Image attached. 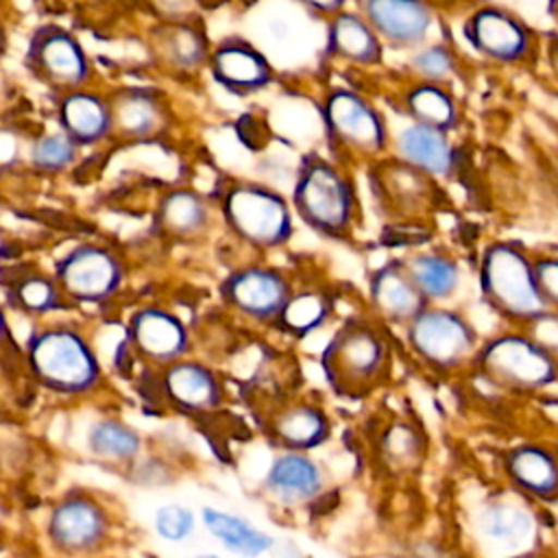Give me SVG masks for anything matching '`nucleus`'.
Masks as SVG:
<instances>
[{
	"mask_svg": "<svg viewBox=\"0 0 558 558\" xmlns=\"http://www.w3.org/2000/svg\"><path fill=\"white\" fill-rule=\"evenodd\" d=\"M153 50L157 61L170 72L192 74L207 65L211 44L207 41L203 28L190 22H166L159 24L153 35Z\"/></svg>",
	"mask_w": 558,
	"mask_h": 558,
	"instance_id": "obj_28",
	"label": "nucleus"
},
{
	"mask_svg": "<svg viewBox=\"0 0 558 558\" xmlns=\"http://www.w3.org/2000/svg\"><path fill=\"white\" fill-rule=\"evenodd\" d=\"M290 205L294 216L323 238H347L357 220V192L349 172L320 153L303 155Z\"/></svg>",
	"mask_w": 558,
	"mask_h": 558,
	"instance_id": "obj_2",
	"label": "nucleus"
},
{
	"mask_svg": "<svg viewBox=\"0 0 558 558\" xmlns=\"http://www.w3.org/2000/svg\"><path fill=\"white\" fill-rule=\"evenodd\" d=\"M477 286L488 307L519 327L545 310L536 286L534 257L517 242L495 240L484 246L477 264Z\"/></svg>",
	"mask_w": 558,
	"mask_h": 558,
	"instance_id": "obj_4",
	"label": "nucleus"
},
{
	"mask_svg": "<svg viewBox=\"0 0 558 558\" xmlns=\"http://www.w3.org/2000/svg\"><path fill=\"white\" fill-rule=\"evenodd\" d=\"M59 129L81 148H92L113 135V116L109 96L87 87L63 92L57 100Z\"/></svg>",
	"mask_w": 558,
	"mask_h": 558,
	"instance_id": "obj_20",
	"label": "nucleus"
},
{
	"mask_svg": "<svg viewBox=\"0 0 558 558\" xmlns=\"http://www.w3.org/2000/svg\"><path fill=\"white\" fill-rule=\"evenodd\" d=\"M368 301L384 323L403 327L427 305L403 259H388L368 275Z\"/></svg>",
	"mask_w": 558,
	"mask_h": 558,
	"instance_id": "obj_21",
	"label": "nucleus"
},
{
	"mask_svg": "<svg viewBox=\"0 0 558 558\" xmlns=\"http://www.w3.org/2000/svg\"><path fill=\"white\" fill-rule=\"evenodd\" d=\"M109 525V514L96 499L68 495L48 517V538L63 554H89L107 541Z\"/></svg>",
	"mask_w": 558,
	"mask_h": 558,
	"instance_id": "obj_15",
	"label": "nucleus"
},
{
	"mask_svg": "<svg viewBox=\"0 0 558 558\" xmlns=\"http://www.w3.org/2000/svg\"><path fill=\"white\" fill-rule=\"evenodd\" d=\"M201 525L211 534L225 549L242 558H259L272 549L275 538L246 521L240 514L220 510V508H203Z\"/></svg>",
	"mask_w": 558,
	"mask_h": 558,
	"instance_id": "obj_30",
	"label": "nucleus"
},
{
	"mask_svg": "<svg viewBox=\"0 0 558 558\" xmlns=\"http://www.w3.org/2000/svg\"><path fill=\"white\" fill-rule=\"evenodd\" d=\"M464 37L480 57L495 63H519L534 46L530 28L517 15L488 4L466 17Z\"/></svg>",
	"mask_w": 558,
	"mask_h": 558,
	"instance_id": "obj_14",
	"label": "nucleus"
},
{
	"mask_svg": "<svg viewBox=\"0 0 558 558\" xmlns=\"http://www.w3.org/2000/svg\"><path fill=\"white\" fill-rule=\"evenodd\" d=\"M384 44L371 24L357 11H340L327 20L325 54L351 65H379L384 59Z\"/></svg>",
	"mask_w": 558,
	"mask_h": 558,
	"instance_id": "obj_25",
	"label": "nucleus"
},
{
	"mask_svg": "<svg viewBox=\"0 0 558 558\" xmlns=\"http://www.w3.org/2000/svg\"><path fill=\"white\" fill-rule=\"evenodd\" d=\"M11 349H15L13 333H11V327H9V320H7L4 305L0 303V353H7Z\"/></svg>",
	"mask_w": 558,
	"mask_h": 558,
	"instance_id": "obj_43",
	"label": "nucleus"
},
{
	"mask_svg": "<svg viewBox=\"0 0 558 558\" xmlns=\"http://www.w3.org/2000/svg\"><path fill=\"white\" fill-rule=\"evenodd\" d=\"M323 486L325 473L320 464L303 451L279 453L264 475V488L286 506H299L316 499Z\"/></svg>",
	"mask_w": 558,
	"mask_h": 558,
	"instance_id": "obj_24",
	"label": "nucleus"
},
{
	"mask_svg": "<svg viewBox=\"0 0 558 558\" xmlns=\"http://www.w3.org/2000/svg\"><path fill=\"white\" fill-rule=\"evenodd\" d=\"M390 344L381 327L368 318H347L320 351L327 386L342 399H364L390 373Z\"/></svg>",
	"mask_w": 558,
	"mask_h": 558,
	"instance_id": "obj_1",
	"label": "nucleus"
},
{
	"mask_svg": "<svg viewBox=\"0 0 558 558\" xmlns=\"http://www.w3.org/2000/svg\"><path fill=\"white\" fill-rule=\"evenodd\" d=\"M4 301L13 312L31 318H41L72 307L54 275L37 268L11 272L4 283Z\"/></svg>",
	"mask_w": 558,
	"mask_h": 558,
	"instance_id": "obj_27",
	"label": "nucleus"
},
{
	"mask_svg": "<svg viewBox=\"0 0 558 558\" xmlns=\"http://www.w3.org/2000/svg\"><path fill=\"white\" fill-rule=\"evenodd\" d=\"M333 301L327 290L323 288H303L292 292L288 303L283 305L281 314L275 320L283 333L292 338H305L318 331L331 316Z\"/></svg>",
	"mask_w": 558,
	"mask_h": 558,
	"instance_id": "obj_33",
	"label": "nucleus"
},
{
	"mask_svg": "<svg viewBox=\"0 0 558 558\" xmlns=\"http://www.w3.org/2000/svg\"><path fill=\"white\" fill-rule=\"evenodd\" d=\"M290 277L275 266L246 264L233 268L218 283V296L238 316L253 323H272L292 296Z\"/></svg>",
	"mask_w": 558,
	"mask_h": 558,
	"instance_id": "obj_11",
	"label": "nucleus"
},
{
	"mask_svg": "<svg viewBox=\"0 0 558 558\" xmlns=\"http://www.w3.org/2000/svg\"><path fill=\"white\" fill-rule=\"evenodd\" d=\"M81 146L74 144L61 129L39 135L28 150L31 166L41 174H61L78 159Z\"/></svg>",
	"mask_w": 558,
	"mask_h": 558,
	"instance_id": "obj_37",
	"label": "nucleus"
},
{
	"mask_svg": "<svg viewBox=\"0 0 558 558\" xmlns=\"http://www.w3.org/2000/svg\"><path fill=\"white\" fill-rule=\"evenodd\" d=\"M357 13L395 50L425 46L434 26V11L425 0H357Z\"/></svg>",
	"mask_w": 558,
	"mask_h": 558,
	"instance_id": "obj_16",
	"label": "nucleus"
},
{
	"mask_svg": "<svg viewBox=\"0 0 558 558\" xmlns=\"http://www.w3.org/2000/svg\"><path fill=\"white\" fill-rule=\"evenodd\" d=\"M157 386L161 397L177 410L198 414L220 405L225 397L222 381L214 368L196 360H177L159 368Z\"/></svg>",
	"mask_w": 558,
	"mask_h": 558,
	"instance_id": "obj_17",
	"label": "nucleus"
},
{
	"mask_svg": "<svg viewBox=\"0 0 558 558\" xmlns=\"http://www.w3.org/2000/svg\"><path fill=\"white\" fill-rule=\"evenodd\" d=\"M26 70L50 89L63 94L94 81V65L74 33L59 24H39L24 50Z\"/></svg>",
	"mask_w": 558,
	"mask_h": 558,
	"instance_id": "obj_10",
	"label": "nucleus"
},
{
	"mask_svg": "<svg viewBox=\"0 0 558 558\" xmlns=\"http://www.w3.org/2000/svg\"><path fill=\"white\" fill-rule=\"evenodd\" d=\"M194 558H220V556H216V554H198Z\"/></svg>",
	"mask_w": 558,
	"mask_h": 558,
	"instance_id": "obj_45",
	"label": "nucleus"
},
{
	"mask_svg": "<svg viewBox=\"0 0 558 558\" xmlns=\"http://www.w3.org/2000/svg\"><path fill=\"white\" fill-rule=\"evenodd\" d=\"M113 135L126 142L155 140L170 126L166 98L150 87H122L109 94Z\"/></svg>",
	"mask_w": 558,
	"mask_h": 558,
	"instance_id": "obj_18",
	"label": "nucleus"
},
{
	"mask_svg": "<svg viewBox=\"0 0 558 558\" xmlns=\"http://www.w3.org/2000/svg\"><path fill=\"white\" fill-rule=\"evenodd\" d=\"M220 216L229 233L257 251H272L290 242L294 211L290 201L257 181H231L218 198Z\"/></svg>",
	"mask_w": 558,
	"mask_h": 558,
	"instance_id": "obj_5",
	"label": "nucleus"
},
{
	"mask_svg": "<svg viewBox=\"0 0 558 558\" xmlns=\"http://www.w3.org/2000/svg\"><path fill=\"white\" fill-rule=\"evenodd\" d=\"M395 159L432 179H442L456 166V150L449 133L410 122L395 140Z\"/></svg>",
	"mask_w": 558,
	"mask_h": 558,
	"instance_id": "obj_26",
	"label": "nucleus"
},
{
	"mask_svg": "<svg viewBox=\"0 0 558 558\" xmlns=\"http://www.w3.org/2000/svg\"><path fill=\"white\" fill-rule=\"evenodd\" d=\"M504 471L508 482L521 493L547 504L558 501L556 449L538 442L517 445L504 456Z\"/></svg>",
	"mask_w": 558,
	"mask_h": 558,
	"instance_id": "obj_22",
	"label": "nucleus"
},
{
	"mask_svg": "<svg viewBox=\"0 0 558 558\" xmlns=\"http://www.w3.org/2000/svg\"><path fill=\"white\" fill-rule=\"evenodd\" d=\"M429 181L432 177L395 159L392 166L381 168V179L377 181V185L388 207H392L399 214H408L412 209H418V205L427 201Z\"/></svg>",
	"mask_w": 558,
	"mask_h": 558,
	"instance_id": "obj_34",
	"label": "nucleus"
},
{
	"mask_svg": "<svg viewBox=\"0 0 558 558\" xmlns=\"http://www.w3.org/2000/svg\"><path fill=\"white\" fill-rule=\"evenodd\" d=\"M475 525L488 549L501 556L504 551H523L536 532L532 514L525 508L508 501H493L484 506Z\"/></svg>",
	"mask_w": 558,
	"mask_h": 558,
	"instance_id": "obj_29",
	"label": "nucleus"
},
{
	"mask_svg": "<svg viewBox=\"0 0 558 558\" xmlns=\"http://www.w3.org/2000/svg\"><path fill=\"white\" fill-rule=\"evenodd\" d=\"M129 349L150 366H168L190 351V331L170 310L159 305L137 307L126 320Z\"/></svg>",
	"mask_w": 558,
	"mask_h": 558,
	"instance_id": "obj_12",
	"label": "nucleus"
},
{
	"mask_svg": "<svg viewBox=\"0 0 558 558\" xmlns=\"http://www.w3.org/2000/svg\"><path fill=\"white\" fill-rule=\"evenodd\" d=\"M87 447L96 458L126 462L140 453L142 440L131 425L118 418H100L87 432Z\"/></svg>",
	"mask_w": 558,
	"mask_h": 558,
	"instance_id": "obj_36",
	"label": "nucleus"
},
{
	"mask_svg": "<svg viewBox=\"0 0 558 558\" xmlns=\"http://www.w3.org/2000/svg\"><path fill=\"white\" fill-rule=\"evenodd\" d=\"M379 456L395 473H412L425 458V436L414 423L395 421L379 438Z\"/></svg>",
	"mask_w": 558,
	"mask_h": 558,
	"instance_id": "obj_35",
	"label": "nucleus"
},
{
	"mask_svg": "<svg viewBox=\"0 0 558 558\" xmlns=\"http://www.w3.org/2000/svg\"><path fill=\"white\" fill-rule=\"evenodd\" d=\"M4 52H7V28H4V24L0 20V59L4 57Z\"/></svg>",
	"mask_w": 558,
	"mask_h": 558,
	"instance_id": "obj_44",
	"label": "nucleus"
},
{
	"mask_svg": "<svg viewBox=\"0 0 558 558\" xmlns=\"http://www.w3.org/2000/svg\"><path fill=\"white\" fill-rule=\"evenodd\" d=\"M403 264L427 305H440L460 286V266L449 253L418 251L405 257Z\"/></svg>",
	"mask_w": 558,
	"mask_h": 558,
	"instance_id": "obj_31",
	"label": "nucleus"
},
{
	"mask_svg": "<svg viewBox=\"0 0 558 558\" xmlns=\"http://www.w3.org/2000/svg\"><path fill=\"white\" fill-rule=\"evenodd\" d=\"M405 340L412 353L438 373L471 364L482 344L466 316L445 305H425L405 325Z\"/></svg>",
	"mask_w": 558,
	"mask_h": 558,
	"instance_id": "obj_7",
	"label": "nucleus"
},
{
	"mask_svg": "<svg viewBox=\"0 0 558 558\" xmlns=\"http://www.w3.org/2000/svg\"><path fill=\"white\" fill-rule=\"evenodd\" d=\"M410 72L416 76V81L447 85V81L456 74V57L445 44H425L412 52Z\"/></svg>",
	"mask_w": 558,
	"mask_h": 558,
	"instance_id": "obj_38",
	"label": "nucleus"
},
{
	"mask_svg": "<svg viewBox=\"0 0 558 558\" xmlns=\"http://www.w3.org/2000/svg\"><path fill=\"white\" fill-rule=\"evenodd\" d=\"M211 225V203L194 187L166 190L153 211V233L166 242H192Z\"/></svg>",
	"mask_w": 558,
	"mask_h": 558,
	"instance_id": "obj_19",
	"label": "nucleus"
},
{
	"mask_svg": "<svg viewBox=\"0 0 558 558\" xmlns=\"http://www.w3.org/2000/svg\"><path fill=\"white\" fill-rule=\"evenodd\" d=\"M268 438L283 451H312L327 442L331 425L323 408L310 401H292L270 414Z\"/></svg>",
	"mask_w": 558,
	"mask_h": 558,
	"instance_id": "obj_23",
	"label": "nucleus"
},
{
	"mask_svg": "<svg viewBox=\"0 0 558 558\" xmlns=\"http://www.w3.org/2000/svg\"><path fill=\"white\" fill-rule=\"evenodd\" d=\"M521 331L534 340L545 353H549L554 360H558V312L556 310H543L530 320L521 325Z\"/></svg>",
	"mask_w": 558,
	"mask_h": 558,
	"instance_id": "obj_40",
	"label": "nucleus"
},
{
	"mask_svg": "<svg viewBox=\"0 0 558 558\" xmlns=\"http://www.w3.org/2000/svg\"><path fill=\"white\" fill-rule=\"evenodd\" d=\"M329 146L351 159H377L388 148V126L379 109L351 87H333L320 107Z\"/></svg>",
	"mask_w": 558,
	"mask_h": 558,
	"instance_id": "obj_8",
	"label": "nucleus"
},
{
	"mask_svg": "<svg viewBox=\"0 0 558 558\" xmlns=\"http://www.w3.org/2000/svg\"><path fill=\"white\" fill-rule=\"evenodd\" d=\"M72 305H100L113 299L126 279L120 255L100 242H78L68 248L52 268Z\"/></svg>",
	"mask_w": 558,
	"mask_h": 558,
	"instance_id": "obj_9",
	"label": "nucleus"
},
{
	"mask_svg": "<svg viewBox=\"0 0 558 558\" xmlns=\"http://www.w3.org/2000/svg\"><path fill=\"white\" fill-rule=\"evenodd\" d=\"M207 70L220 89L238 98L253 96L275 81V68L268 57L240 35L225 37L211 46Z\"/></svg>",
	"mask_w": 558,
	"mask_h": 558,
	"instance_id": "obj_13",
	"label": "nucleus"
},
{
	"mask_svg": "<svg viewBox=\"0 0 558 558\" xmlns=\"http://www.w3.org/2000/svg\"><path fill=\"white\" fill-rule=\"evenodd\" d=\"M155 534L166 543H183L196 530V514L183 504H163L153 514Z\"/></svg>",
	"mask_w": 558,
	"mask_h": 558,
	"instance_id": "obj_39",
	"label": "nucleus"
},
{
	"mask_svg": "<svg viewBox=\"0 0 558 558\" xmlns=\"http://www.w3.org/2000/svg\"><path fill=\"white\" fill-rule=\"evenodd\" d=\"M534 275L545 307L558 312V255L534 257Z\"/></svg>",
	"mask_w": 558,
	"mask_h": 558,
	"instance_id": "obj_41",
	"label": "nucleus"
},
{
	"mask_svg": "<svg viewBox=\"0 0 558 558\" xmlns=\"http://www.w3.org/2000/svg\"><path fill=\"white\" fill-rule=\"evenodd\" d=\"M473 364L493 386L512 392H536L558 379V360L523 331H504L480 344Z\"/></svg>",
	"mask_w": 558,
	"mask_h": 558,
	"instance_id": "obj_6",
	"label": "nucleus"
},
{
	"mask_svg": "<svg viewBox=\"0 0 558 558\" xmlns=\"http://www.w3.org/2000/svg\"><path fill=\"white\" fill-rule=\"evenodd\" d=\"M24 357L33 379L54 395H87L102 377L98 355L89 340L65 323L33 329L24 344Z\"/></svg>",
	"mask_w": 558,
	"mask_h": 558,
	"instance_id": "obj_3",
	"label": "nucleus"
},
{
	"mask_svg": "<svg viewBox=\"0 0 558 558\" xmlns=\"http://www.w3.org/2000/svg\"><path fill=\"white\" fill-rule=\"evenodd\" d=\"M403 109L414 124L451 133L460 122V107L447 85L416 81L403 94Z\"/></svg>",
	"mask_w": 558,
	"mask_h": 558,
	"instance_id": "obj_32",
	"label": "nucleus"
},
{
	"mask_svg": "<svg viewBox=\"0 0 558 558\" xmlns=\"http://www.w3.org/2000/svg\"><path fill=\"white\" fill-rule=\"evenodd\" d=\"M294 2H299L310 13H314L318 17H325V20L344 11V4H347V0H294Z\"/></svg>",
	"mask_w": 558,
	"mask_h": 558,
	"instance_id": "obj_42",
	"label": "nucleus"
}]
</instances>
